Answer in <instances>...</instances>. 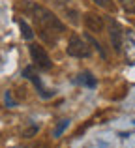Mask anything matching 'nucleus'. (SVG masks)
I'll list each match as a JSON object with an SVG mask.
<instances>
[{"label": "nucleus", "mask_w": 135, "mask_h": 148, "mask_svg": "<svg viewBox=\"0 0 135 148\" xmlns=\"http://www.w3.org/2000/svg\"><path fill=\"white\" fill-rule=\"evenodd\" d=\"M107 25H109V38H111V43L116 53H120L122 47H124V30L122 26L118 25L114 19H107Z\"/></svg>", "instance_id": "20e7f679"}, {"label": "nucleus", "mask_w": 135, "mask_h": 148, "mask_svg": "<svg viewBox=\"0 0 135 148\" xmlns=\"http://www.w3.org/2000/svg\"><path fill=\"white\" fill-rule=\"evenodd\" d=\"M92 2H96L98 6L105 8V10H109V11H114V2L113 0H92Z\"/></svg>", "instance_id": "1a4fd4ad"}, {"label": "nucleus", "mask_w": 135, "mask_h": 148, "mask_svg": "<svg viewBox=\"0 0 135 148\" xmlns=\"http://www.w3.org/2000/svg\"><path fill=\"white\" fill-rule=\"evenodd\" d=\"M23 73H25V77H26V79H30L34 84H36V88H38V92H40V96H41V98H51V92H47V90L43 88V84H41V81H40V77H38V73L34 71L32 68H26Z\"/></svg>", "instance_id": "423d86ee"}, {"label": "nucleus", "mask_w": 135, "mask_h": 148, "mask_svg": "<svg viewBox=\"0 0 135 148\" xmlns=\"http://www.w3.org/2000/svg\"><path fill=\"white\" fill-rule=\"evenodd\" d=\"M120 4L128 13H135V0H120Z\"/></svg>", "instance_id": "9d476101"}, {"label": "nucleus", "mask_w": 135, "mask_h": 148, "mask_svg": "<svg viewBox=\"0 0 135 148\" xmlns=\"http://www.w3.org/2000/svg\"><path fill=\"white\" fill-rule=\"evenodd\" d=\"M25 8H26V11H28V15L32 17L34 25L38 26L41 38H43L47 43H55V41L62 36V32L66 30L64 28V23L60 21L53 11H49L47 8L40 6V4H34V2H28Z\"/></svg>", "instance_id": "f257e3e1"}, {"label": "nucleus", "mask_w": 135, "mask_h": 148, "mask_svg": "<svg viewBox=\"0 0 135 148\" xmlns=\"http://www.w3.org/2000/svg\"><path fill=\"white\" fill-rule=\"evenodd\" d=\"M84 26H86L90 32H94V34H101L105 23H103V19L99 17L98 13H86L84 15Z\"/></svg>", "instance_id": "39448f33"}, {"label": "nucleus", "mask_w": 135, "mask_h": 148, "mask_svg": "<svg viewBox=\"0 0 135 148\" xmlns=\"http://www.w3.org/2000/svg\"><path fill=\"white\" fill-rule=\"evenodd\" d=\"M68 54L75 58H88L90 56V47L88 41H84L83 38H79L77 34H73L68 41Z\"/></svg>", "instance_id": "f03ea898"}, {"label": "nucleus", "mask_w": 135, "mask_h": 148, "mask_svg": "<svg viewBox=\"0 0 135 148\" xmlns=\"http://www.w3.org/2000/svg\"><path fill=\"white\" fill-rule=\"evenodd\" d=\"M75 83L77 84H83V86H88V88H94L96 86V79L90 75V73H81V75H77Z\"/></svg>", "instance_id": "0eeeda50"}, {"label": "nucleus", "mask_w": 135, "mask_h": 148, "mask_svg": "<svg viewBox=\"0 0 135 148\" xmlns=\"http://www.w3.org/2000/svg\"><path fill=\"white\" fill-rule=\"evenodd\" d=\"M19 26H21V32H23V38H25V40H32V36H34L32 28H30V26L26 25L25 21H19Z\"/></svg>", "instance_id": "6e6552de"}, {"label": "nucleus", "mask_w": 135, "mask_h": 148, "mask_svg": "<svg viewBox=\"0 0 135 148\" xmlns=\"http://www.w3.org/2000/svg\"><path fill=\"white\" fill-rule=\"evenodd\" d=\"M30 56H32V62L40 69H51L53 68L51 58H49L47 51L41 47V45H38V43H32V45H30Z\"/></svg>", "instance_id": "7ed1b4c3"}, {"label": "nucleus", "mask_w": 135, "mask_h": 148, "mask_svg": "<svg viewBox=\"0 0 135 148\" xmlns=\"http://www.w3.org/2000/svg\"><path fill=\"white\" fill-rule=\"evenodd\" d=\"M69 126V120H62V122L56 126V130H55V137H60V135L64 133V130Z\"/></svg>", "instance_id": "9b49d317"}]
</instances>
